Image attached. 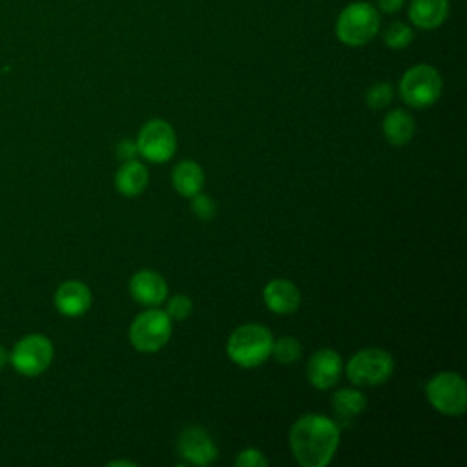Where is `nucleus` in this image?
I'll list each match as a JSON object with an SVG mask.
<instances>
[{
	"label": "nucleus",
	"mask_w": 467,
	"mask_h": 467,
	"mask_svg": "<svg viewBox=\"0 0 467 467\" xmlns=\"http://www.w3.org/2000/svg\"><path fill=\"white\" fill-rule=\"evenodd\" d=\"M339 445V427L321 414H305L290 429V449L303 467H325Z\"/></svg>",
	"instance_id": "f257e3e1"
},
{
	"label": "nucleus",
	"mask_w": 467,
	"mask_h": 467,
	"mask_svg": "<svg viewBox=\"0 0 467 467\" xmlns=\"http://www.w3.org/2000/svg\"><path fill=\"white\" fill-rule=\"evenodd\" d=\"M272 343L274 337L266 327L248 323L237 327L230 334L226 352L235 365L243 368H254L268 359L272 352Z\"/></svg>",
	"instance_id": "f03ea898"
},
{
	"label": "nucleus",
	"mask_w": 467,
	"mask_h": 467,
	"mask_svg": "<svg viewBox=\"0 0 467 467\" xmlns=\"http://www.w3.org/2000/svg\"><path fill=\"white\" fill-rule=\"evenodd\" d=\"M379 11L368 2H352L336 20V36L350 47L368 44L379 31Z\"/></svg>",
	"instance_id": "7ed1b4c3"
},
{
	"label": "nucleus",
	"mask_w": 467,
	"mask_h": 467,
	"mask_svg": "<svg viewBox=\"0 0 467 467\" xmlns=\"http://www.w3.org/2000/svg\"><path fill=\"white\" fill-rule=\"evenodd\" d=\"M400 95L412 108H429L441 95V77L429 64H416L400 80Z\"/></svg>",
	"instance_id": "20e7f679"
},
{
	"label": "nucleus",
	"mask_w": 467,
	"mask_h": 467,
	"mask_svg": "<svg viewBox=\"0 0 467 467\" xmlns=\"http://www.w3.org/2000/svg\"><path fill=\"white\" fill-rule=\"evenodd\" d=\"M394 370V359L392 356L383 348H361L358 350L348 365H347V376L354 385L359 387H376L385 383Z\"/></svg>",
	"instance_id": "39448f33"
},
{
	"label": "nucleus",
	"mask_w": 467,
	"mask_h": 467,
	"mask_svg": "<svg viewBox=\"0 0 467 467\" xmlns=\"http://www.w3.org/2000/svg\"><path fill=\"white\" fill-rule=\"evenodd\" d=\"M171 336V319L164 310L148 308L130 327V341L139 352L161 350Z\"/></svg>",
	"instance_id": "423d86ee"
},
{
	"label": "nucleus",
	"mask_w": 467,
	"mask_h": 467,
	"mask_svg": "<svg viewBox=\"0 0 467 467\" xmlns=\"http://www.w3.org/2000/svg\"><path fill=\"white\" fill-rule=\"evenodd\" d=\"M431 405L447 416H460L467 407V387L460 374L440 372L425 387Z\"/></svg>",
	"instance_id": "0eeeda50"
},
{
	"label": "nucleus",
	"mask_w": 467,
	"mask_h": 467,
	"mask_svg": "<svg viewBox=\"0 0 467 467\" xmlns=\"http://www.w3.org/2000/svg\"><path fill=\"white\" fill-rule=\"evenodd\" d=\"M9 359L16 372L24 376H38L51 365L53 345L42 334H29L13 347Z\"/></svg>",
	"instance_id": "6e6552de"
},
{
	"label": "nucleus",
	"mask_w": 467,
	"mask_h": 467,
	"mask_svg": "<svg viewBox=\"0 0 467 467\" xmlns=\"http://www.w3.org/2000/svg\"><path fill=\"white\" fill-rule=\"evenodd\" d=\"M139 155L151 162H166L173 157L177 148V139L173 128L161 119L146 122L137 137Z\"/></svg>",
	"instance_id": "1a4fd4ad"
},
{
	"label": "nucleus",
	"mask_w": 467,
	"mask_h": 467,
	"mask_svg": "<svg viewBox=\"0 0 467 467\" xmlns=\"http://www.w3.org/2000/svg\"><path fill=\"white\" fill-rule=\"evenodd\" d=\"M179 454L195 465H208L217 458V447L210 434L201 427H186L177 441Z\"/></svg>",
	"instance_id": "9d476101"
},
{
	"label": "nucleus",
	"mask_w": 467,
	"mask_h": 467,
	"mask_svg": "<svg viewBox=\"0 0 467 467\" xmlns=\"http://www.w3.org/2000/svg\"><path fill=\"white\" fill-rule=\"evenodd\" d=\"M341 368H343V363L336 350L319 348L308 359L306 376L316 389L325 390L337 383V379L341 376Z\"/></svg>",
	"instance_id": "9b49d317"
},
{
	"label": "nucleus",
	"mask_w": 467,
	"mask_h": 467,
	"mask_svg": "<svg viewBox=\"0 0 467 467\" xmlns=\"http://www.w3.org/2000/svg\"><path fill=\"white\" fill-rule=\"evenodd\" d=\"M130 294L140 305L153 306L164 301L168 285L161 274L153 270H140L130 279Z\"/></svg>",
	"instance_id": "f8f14e48"
},
{
	"label": "nucleus",
	"mask_w": 467,
	"mask_h": 467,
	"mask_svg": "<svg viewBox=\"0 0 467 467\" xmlns=\"http://www.w3.org/2000/svg\"><path fill=\"white\" fill-rule=\"evenodd\" d=\"M91 305V292L80 281H66L55 292V306L60 314L77 317L88 312Z\"/></svg>",
	"instance_id": "ddd939ff"
},
{
	"label": "nucleus",
	"mask_w": 467,
	"mask_h": 467,
	"mask_svg": "<svg viewBox=\"0 0 467 467\" xmlns=\"http://www.w3.org/2000/svg\"><path fill=\"white\" fill-rule=\"evenodd\" d=\"M265 305L275 314H292L301 303L297 286L288 279H272L263 290Z\"/></svg>",
	"instance_id": "4468645a"
},
{
	"label": "nucleus",
	"mask_w": 467,
	"mask_h": 467,
	"mask_svg": "<svg viewBox=\"0 0 467 467\" xmlns=\"http://www.w3.org/2000/svg\"><path fill=\"white\" fill-rule=\"evenodd\" d=\"M449 16V0H410L409 20L420 29H436Z\"/></svg>",
	"instance_id": "2eb2a0df"
},
{
	"label": "nucleus",
	"mask_w": 467,
	"mask_h": 467,
	"mask_svg": "<svg viewBox=\"0 0 467 467\" xmlns=\"http://www.w3.org/2000/svg\"><path fill=\"white\" fill-rule=\"evenodd\" d=\"M148 184V170L142 162L131 159L124 161L115 173V186L126 197H135L142 193Z\"/></svg>",
	"instance_id": "dca6fc26"
},
{
	"label": "nucleus",
	"mask_w": 467,
	"mask_h": 467,
	"mask_svg": "<svg viewBox=\"0 0 467 467\" xmlns=\"http://www.w3.org/2000/svg\"><path fill=\"white\" fill-rule=\"evenodd\" d=\"M171 184L181 195L193 197L202 190L204 171L195 161H181L171 171Z\"/></svg>",
	"instance_id": "f3484780"
},
{
	"label": "nucleus",
	"mask_w": 467,
	"mask_h": 467,
	"mask_svg": "<svg viewBox=\"0 0 467 467\" xmlns=\"http://www.w3.org/2000/svg\"><path fill=\"white\" fill-rule=\"evenodd\" d=\"M414 119L405 109H392L383 119V133L392 146L407 144L414 135Z\"/></svg>",
	"instance_id": "a211bd4d"
},
{
	"label": "nucleus",
	"mask_w": 467,
	"mask_h": 467,
	"mask_svg": "<svg viewBox=\"0 0 467 467\" xmlns=\"http://www.w3.org/2000/svg\"><path fill=\"white\" fill-rule=\"evenodd\" d=\"M365 405H367L365 396L356 389H341L332 396L334 412L343 420H350L358 416L365 409Z\"/></svg>",
	"instance_id": "6ab92c4d"
},
{
	"label": "nucleus",
	"mask_w": 467,
	"mask_h": 467,
	"mask_svg": "<svg viewBox=\"0 0 467 467\" xmlns=\"http://www.w3.org/2000/svg\"><path fill=\"white\" fill-rule=\"evenodd\" d=\"M414 40V31L407 24L396 20L387 26L383 31V42L390 49H405Z\"/></svg>",
	"instance_id": "aec40b11"
},
{
	"label": "nucleus",
	"mask_w": 467,
	"mask_h": 467,
	"mask_svg": "<svg viewBox=\"0 0 467 467\" xmlns=\"http://www.w3.org/2000/svg\"><path fill=\"white\" fill-rule=\"evenodd\" d=\"M270 356H274L275 361H279L283 365L296 363L301 358V345L296 337L283 336V337H279L277 341L272 343Z\"/></svg>",
	"instance_id": "412c9836"
},
{
	"label": "nucleus",
	"mask_w": 467,
	"mask_h": 467,
	"mask_svg": "<svg viewBox=\"0 0 467 467\" xmlns=\"http://www.w3.org/2000/svg\"><path fill=\"white\" fill-rule=\"evenodd\" d=\"M367 106L372 109H381L392 100V86L389 82H376L365 93Z\"/></svg>",
	"instance_id": "4be33fe9"
},
{
	"label": "nucleus",
	"mask_w": 467,
	"mask_h": 467,
	"mask_svg": "<svg viewBox=\"0 0 467 467\" xmlns=\"http://www.w3.org/2000/svg\"><path fill=\"white\" fill-rule=\"evenodd\" d=\"M192 312V299L184 294H177L173 296L170 301H168V306H166V314L170 316V319H175V321H182L190 316Z\"/></svg>",
	"instance_id": "5701e85b"
},
{
	"label": "nucleus",
	"mask_w": 467,
	"mask_h": 467,
	"mask_svg": "<svg viewBox=\"0 0 467 467\" xmlns=\"http://www.w3.org/2000/svg\"><path fill=\"white\" fill-rule=\"evenodd\" d=\"M192 210L193 213L202 219V221H208L215 215V202L212 201V197L204 195V193H195L193 195V201H192Z\"/></svg>",
	"instance_id": "b1692460"
},
{
	"label": "nucleus",
	"mask_w": 467,
	"mask_h": 467,
	"mask_svg": "<svg viewBox=\"0 0 467 467\" xmlns=\"http://www.w3.org/2000/svg\"><path fill=\"white\" fill-rule=\"evenodd\" d=\"M235 465L237 467H266L268 460L265 458V454L259 449L248 447V449H243L239 452V456L235 460Z\"/></svg>",
	"instance_id": "393cba45"
},
{
	"label": "nucleus",
	"mask_w": 467,
	"mask_h": 467,
	"mask_svg": "<svg viewBox=\"0 0 467 467\" xmlns=\"http://www.w3.org/2000/svg\"><path fill=\"white\" fill-rule=\"evenodd\" d=\"M117 155H119L122 161H131V159H135V155H139L137 144H135L133 140H122V142L117 146Z\"/></svg>",
	"instance_id": "a878e982"
},
{
	"label": "nucleus",
	"mask_w": 467,
	"mask_h": 467,
	"mask_svg": "<svg viewBox=\"0 0 467 467\" xmlns=\"http://www.w3.org/2000/svg\"><path fill=\"white\" fill-rule=\"evenodd\" d=\"M405 0H376V9L387 15H394L403 7Z\"/></svg>",
	"instance_id": "bb28decb"
},
{
	"label": "nucleus",
	"mask_w": 467,
	"mask_h": 467,
	"mask_svg": "<svg viewBox=\"0 0 467 467\" xmlns=\"http://www.w3.org/2000/svg\"><path fill=\"white\" fill-rule=\"evenodd\" d=\"M7 359H9V354H7V350L0 345V368L7 363Z\"/></svg>",
	"instance_id": "cd10ccee"
},
{
	"label": "nucleus",
	"mask_w": 467,
	"mask_h": 467,
	"mask_svg": "<svg viewBox=\"0 0 467 467\" xmlns=\"http://www.w3.org/2000/svg\"><path fill=\"white\" fill-rule=\"evenodd\" d=\"M108 465H130V467H133L135 463H133V462H122V460H117V462H111V463H108Z\"/></svg>",
	"instance_id": "c85d7f7f"
}]
</instances>
